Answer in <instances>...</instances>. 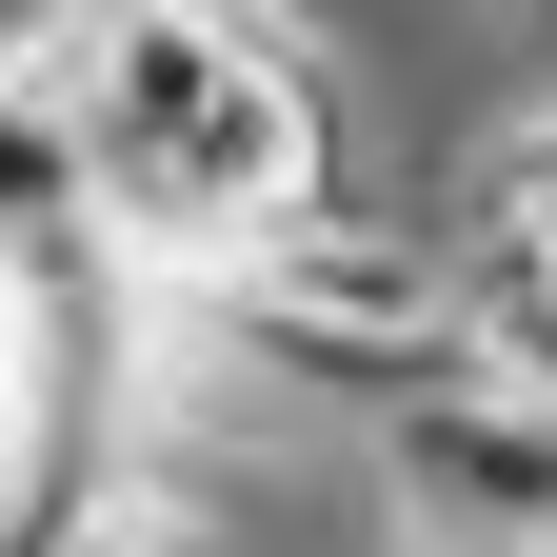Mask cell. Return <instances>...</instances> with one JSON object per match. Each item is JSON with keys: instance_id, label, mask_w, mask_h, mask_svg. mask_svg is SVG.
<instances>
[{"instance_id": "1", "label": "cell", "mask_w": 557, "mask_h": 557, "mask_svg": "<svg viewBox=\"0 0 557 557\" xmlns=\"http://www.w3.org/2000/svg\"><path fill=\"white\" fill-rule=\"evenodd\" d=\"M21 81L60 100V180H81V220L199 299L259 220H299V199H359V120H338V60L319 21H278V0H60L21 40Z\"/></svg>"}, {"instance_id": "2", "label": "cell", "mask_w": 557, "mask_h": 557, "mask_svg": "<svg viewBox=\"0 0 557 557\" xmlns=\"http://www.w3.org/2000/svg\"><path fill=\"white\" fill-rule=\"evenodd\" d=\"M199 299H220V338H259V359L319 379V398H398V379H438V338H458L438 220H379V199H299V220H259Z\"/></svg>"}, {"instance_id": "3", "label": "cell", "mask_w": 557, "mask_h": 557, "mask_svg": "<svg viewBox=\"0 0 557 557\" xmlns=\"http://www.w3.org/2000/svg\"><path fill=\"white\" fill-rule=\"evenodd\" d=\"M40 557H220V518H199V478H139V458H120V478H100V498L60 518Z\"/></svg>"}, {"instance_id": "4", "label": "cell", "mask_w": 557, "mask_h": 557, "mask_svg": "<svg viewBox=\"0 0 557 557\" xmlns=\"http://www.w3.org/2000/svg\"><path fill=\"white\" fill-rule=\"evenodd\" d=\"M40 220H81V180H60V100L0 60V259H21Z\"/></svg>"}]
</instances>
